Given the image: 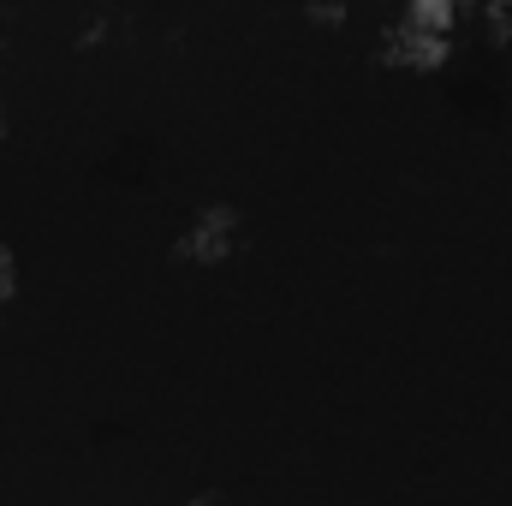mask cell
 I'll return each mask as SVG.
<instances>
[{"instance_id": "6da1fadb", "label": "cell", "mask_w": 512, "mask_h": 506, "mask_svg": "<svg viewBox=\"0 0 512 506\" xmlns=\"http://www.w3.org/2000/svg\"><path fill=\"white\" fill-rule=\"evenodd\" d=\"M233 251H239V215H233L227 203H215V209L191 215V227L173 239V256H179V262H191V268H221Z\"/></svg>"}, {"instance_id": "7a4b0ae2", "label": "cell", "mask_w": 512, "mask_h": 506, "mask_svg": "<svg viewBox=\"0 0 512 506\" xmlns=\"http://www.w3.org/2000/svg\"><path fill=\"white\" fill-rule=\"evenodd\" d=\"M447 54H453V36L417 30V24H405V18L387 30V42H382V60L387 66H399V72H441Z\"/></svg>"}, {"instance_id": "3957f363", "label": "cell", "mask_w": 512, "mask_h": 506, "mask_svg": "<svg viewBox=\"0 0 512 506\" xmlns=\"http://www.w3.org/2000/svg\"><path fill=\"white\" fill-rule=\"evenodd\" d=\"M304 18H310L316 30H340V24L352 18V0H304Z\"/></svg>"}, {"instance_id": "277c9868", "label": "cell", "mask_w": 512, "mask_h": 506, "mask_svg": "<svg viewBox=\"0 0 512 506\" xmlns=\"http://www.w3.org/2000/svg\"><path fill=\"white\" fill-rule=\"evenodd\" d=\"M18 304V251L12 245H0V316Z\"/></svg>"}, {"instance_id": "5b68a950", "label": "cell", "mask_w": 512, "mask_h": 506, "mask_svg": "<svg viewBox=\"0 0 512 506\" xmlns=\"http://www.w3.org/2000/svg\"><path fill=\"white\" fill-rule=\"evenodd\" d=\"M0 131H6V114H0Z\"/></svg>"}]
</instances>
